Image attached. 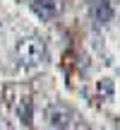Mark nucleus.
<instances>
[{"label": "nucleus", "instance_id": "f257e3e1", "mask_svg": "<svg viewBox=\"0 0 120 130\" xmlns=\"http://www.w3.org/2000/svg\"><path fill=\"white\" fill-rule=\"evenodd\" d=\"M14 53H17L19 65H24V68H38V65H43L48 60V46H46V41L38 39V36L19 39Z\"/></svg>", "mask_w": 120, "mask_h": 130}, {"label": "nucleus", "instance_id": "f03ea898", "mask_svg": "<svg viewBox=\"0 0 120 130\" xmlns=\"http://www.w3.org/2000/svg\"><path fill=\"white\" fill-rule=\"evenodd\" d=\"M46 121L53 130H67L72 125V111L63 104H51L46 108Z\"/></svg>", "mask_w": 120, "mask_h": 130}, {"label": "nucleus", "instance_id": "7ed1b4c3", "mask_svg": "<svg viewBox=\"0 0 120 130\" xmlns=\"http://www.w3.org/2000/svg\"><path fill=\"white\" fill-rule=\"evenodd\" d=\"M89 14H91V19L96 24H108L113 19V5L108 3V0H91V5H89Z\"/></svg>", "mask_w": 120, "mask_h": 130}, {"label": "nucleus", "instance_id": "20e7f679", "mask_svg": "<svg viewBox=\"0 0 120 130\" xmlns=\"http://www.w3.org/2000/svg\"><path fill=\"white\" fill-rule=\"evenodd\" d=\"M31 10L41 19H53L58 14V3L55 0H31Z\"/></svg>", "mask_w": 120, "mask_h": 130}, {"label": "nucleus", "instance_id": "39448f33", "mask_svg": "<svg viewBox=\"0 0 120 130\" xmlns=\"http://www.w3.org/2000/svg\"><path fill=\"white\" fill-rule=\"evenodd\" d=\"M17 116H19V121H22V125H31V118H34V104H31V99L29 96H24L22 101H19V106H17Z\"/></svg>", "mask_w": 120, "mask_h": 130}, {"label": "nucleus", "instance_id": "423d86ee", "mask_svg": "<svg viewBox=\"0 0 120 130\" xmlns=\"http://www.w3.org/2000/svg\"><path fill=\"white\" fill-rule=\"evenodd\" d=\"M96 89H98V94L103 99H113V79H101L96 84Z\"/></svg>", "mask_w": 120, "mask_h": 130}, {"label": "nucleus", "instance_id": "0eeeda50", "mask_svg": "<svg viewBox=\"0 0 120 130\" xmlns=\"http://www.w3.org/2000/svg\"><path fill=\"white\" fill-rule=\"evenodd\" d=\"M0 130H14L10 125V121H5V118H0Z\"/></svg>", "mask_w": 120, "mask_h": 130}]
</instances>
